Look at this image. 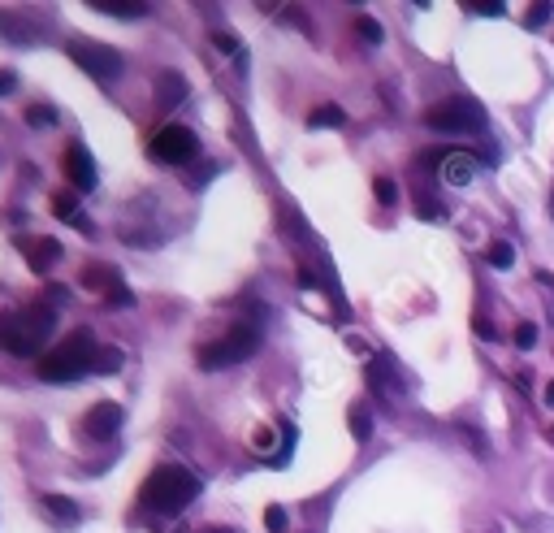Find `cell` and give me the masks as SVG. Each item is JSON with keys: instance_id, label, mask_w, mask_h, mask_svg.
<instances>
[{"instance_id": "24", "label": "cell", "mask_w": 554, "mask_h": 533, "mask_svg": "<svg viewBox=\"0 0 554 533\" xmlns=\"http://www.w3.org/2000/svg\"><path fill=\"white\" fill-rule=\"evenodd\" d=\"M373 195H377L381 204H394V195H399V191H394V178L377 174V178H373Z\"/></svg>"}, {"instance_id": "11", "label": "cell", "mask_w": 554, "mask_h": 533, "mask_svg": "<svg viewBox=\"0 0 554 533\" xmlns=\"http://www.w3.org/2000/svg\"><path fill=\"white\" fill-rule=\"evenodd\" d=\"M18 247L26 252V265L35 273H48L61 260V243L57 239H18Z\"/></svg>"}, {"instance_id": "26", "label": "cell", "mask_w": 554, "mask_h": 533, "mask_svg": "<svg viewBox=\"0 0 554 533\" xmlns=\"http://www.w3.org/2000/svg\"><path fill=\"white\" fill-rule=\"evenodd\" d=\"M355 35L368 39V44H381V26L373 18H355Z\"/></svg>"}, {"instance_id": "27", "label": "cell", "mask_w": 554, "mask_h": 533, "mask_svg": "<svg viewBox=\"0 0 554 533\" xmlns=\"http://www.w3.org/2000/svg\"><path fill=\"white\" fill-rule=\"evenodd\" d=\"M464 9L485 13V18H494V13H503V0H464Z\"/></svg>"}, {"instance_id": "38", "label": "cell", "mask_w": 554, "mask_h": 533, "mask_svg": "<svg viewBox=\"0 0 554 533\" xmlns=\"http://www.w3.org/2000/svg\"><path fill=\"white\" fill-rule=\"evenodd\" d=\"M550 213H554V200H550Z\"/></svg>"}, {"instance_id": "15", "label": "cell", "mask_w": 554, "mask_h": 533, "mask_svg": "<svg viewBox=\"0 0 554 533\" xmlns=\"http://www.w3.org/2000/svg\"><path fill=\"white\" fill-rule=\"evenodd\" d=\"M368 386H373L377 395H394V390H399L390 356H373V360H368Z\"/></svg>"}, {"instance_id": "7", "label": "cell", "mask_w": 554, "mask_h": 533, "mask_svg": "<svg viewBox=\"0 0 554 533\" xmlns=\"http://www.w3.org/2000/svg\"><path fill=\"white\" fill-rule=\"evenodd\" d=\"M65 52H70V61L78 65V70H87L91 78H100V83H109V78L122 74V52L109 48V44H96V39H70Z\"/></svg>"}, {"instance_id": "35", "label": "cell", "mask_w": 554, "mask_h": 533, "mask_svg": "<svg viewBox=\"0 0 554 533\" xmlns=\"http://www.w3.org/2000/svg\"><path fill=\"white\" fill-rule=\"evenodd\" d=\"M213 44H217L221 52H234V48H239V39H234V35H217V39H213Z\"/></svg>"}, {"instance_id": "28", "label": "cell", "mask_w": 554, "mask_h": 533, "mask_svg": "<svg viewBox=\"0 0 554 533\" xmlns=\"http://www.w3.org/2000/svg\"><path fill=\"white\" fill-rule=\"evenodd\" d=\"M537 291L546 295V308H550V321H554V273H537Z\"/></svg>"}, {"instance_id": "3", "label": "cell", "mask_w": 554, "mask_h": 533, "mask_svg": "<svg viewBox=\"0 0 554 533\" xmlns=\"http://www.w3.org/2000/svg\"><path fill=\"white\" fill-rule=\"evenodd\" d=\"M96 338L91 330H74L65 343H57L52 351L35 360V373L44 377V382H78L83 373H96Z\"/></svg>"}, {"instance_id": "5", "label": "cell", "mask_w": 554, "mask_h": 533, "mask_svg": "<svg viewBox=\"0 0 554 533\" xmlns=\"http://www.w3.org/2000/svg\"><path fill=\"white\" fill-rule=\"evenodd\" d=\"M425 126L429 130H442V135H477L485 130V113L477 100L468 96H451V100H438L425 109Z\"/></svg>"}, {"instance_id": "32", "label": "cell", "mask_w": 554, "mask_h": 533, "mask_svg": "<svg viewBox=\"0 0 554 533\" xmlns=\"http://www.w3.org/2000/svg\"><path fill=\"white\" fill-rule=\"evenodd\" d=\"M472 330H477V338H498V330L490 325V317H485V312H477V317H472Z\"/></svg>"}, {"instance_id": "34", "label": "cell", "mask_w": 554, "mask_h": 533, "mask_svg": "<svg viewBox=\"0 0 554 533\" xmlns=\"http://www.w3.org/2000/svg\"><path fill=\"white\" fill-rule=\"evenodd\" d=\"M13 87H18V74H13V70H0V96H9Z\"/></svg>"}, {"instance_id": "23", "label": "cell", "mask_w": 554, "mask_h": 533, "mask_svg": "<svg viewBox=\"0 0 554 533\" xmlns=\"http://www.w3.org/2000/svg\"><path fill=\"white\" fill-rule=\"evenodd\" d=\"M26 122H31V126H52V122H57V113H52L48 104H31V109H26Z\"/></svg>"}, {"instance_id": "30", "label": "cell", "mask_w": 554, "mask_h": 533, "mask_svg": "<svg viewBox=\"0 0 554 533\" xmlns=\"http://www.w3.org/2000/svg\"><path fill=\"white\" fill-rule=\"evenodd\" d=\"M265 525H269V533H286V512H282V507H265Z\"/></svg>"}, {"instance_id": "36", "label": "cell", "mask_w": 554, "mask_h": 533, "mask_svg": "<svg viewBox=\"0 0 554 533\" xmlns=\"http://www.w3.org/2000/svg\"><path fill=\"white\" fill-rule=\"evenodd\" d=\"M546 403H554V382H550V386H546Z\"/></svg>"}, {"instance_id": "22", "label": "cell", "mask_w": 554, "mask_h": 533, "mask_svg": "<svg viewBox=\"0 0 554 533\" xmlns=\"http://www.w3.org/2000/svg\"><path fill=\"white\" fill-rule=\"evenodd\" d=\"M126 364V351L122 347H100L96 351V373H117Z\"/></svg>"}, {"instance_id": "2", "label": "cell", "mask_w": 554, "mask_h": 533, "mask_svg": "<svg viewBox=\"0 0 554 533\" xmlns=\"http://www.w3.org/2000/svg\"><path fill=\"white\" fill-rule=\"evenodd\" d=\"M195 494H200V477L187 473L182 464H161V468H152L148 481L139 486V503L161 516H178L195 503Z\"/></svg>"}, {"instance_id": "10", "label": "cell", "mask_w": 554, "mask_h": 533, "mask_svg": "<svg viewBox=\"0 0 554 533\" xmlns=\"http://www.w3.org/2000/svg\"><path fill=\"white\" fill-rule=\"evenodd\" d=\"M477 174H481V161L472 152H464V148L446 152L438 161V178L446 182V187H468V182H477Z\"/></svg>"}, {"instance_id": "18", "label": "cell", "mask_w": 554, "mask_h": 533, "mask_svg": "<svg viewBox=\"0 0 554 533\" xmlns=\"http://www.w3.org/2000/svg\"><path fill=\"white\" fill-rule=\"evenodd\" d=\"M308 126L312 130H338V126H347V113H342L338 104H321V109L308 113Z\"/></svg>"}, {"instance_id": "17", "label": "cell", "mask_w": 554, "mask_h": 533, "mask_svg": "<svg viewBox=\"0 0 554 533\" xmlns=\"http://www.w3.org/2000/svg\"><path fill=\"white\" fill-rule=\"evenodd\" d=\"M78 282H83L87 291H113V286L122 282V278H117V273H113L109 265H87V269H83V278H78Z\"/></svg>"}, {"instance_id": "21", "label": "cell", "mask_w": 554, "mask_h": 533, "mask_svg": "<svg viewBox=\"0 0 554 533\" xmlns=\"http://www.w3.org/2000/svg\"><path fill=\"white\" fill-rule=\"evenodd\" d=\"M485 260H490L494 269H511L516 265V247H511L507 239H494L490 247H485Z\"/></svg>"}, {"instance_id": "19", "label": "cell", "mask_w": 554, "mask_h": 533, "mask_svg": "<svg viewBox=\"0 0 554 533\" xmlns=\"http://www.w3.org/2000/svg\"><path fill=\"white\" fill-rule=\"evenodd\" d=\"M347 421H351V438H355V442H368V438H373V412H368V403H351Z\"/></svg>"}, {"instance_id": "4", "label": "cell", "mask_w": 554, "mask_h": 533, "mask_svg": "<svg viewBox=\"0 0 554 533\" xmlns=\"http://www.w3.org/2000/svg\"><path fill=\"white\" fill-rule=\"evenodd\" d=\"M256 347H260V325L239 321L230 334H221L217 343H204L195 351V360H200V369H230V364H243Z\"/></svg>"}, {"instance_id": "1", "label": "cell", "mask_w": 554, "mask_h": 533, "mask_svg": "<svg viewBox=\"0 0 554 533\" xmlns=\"http://www.w3.org/2000/svg\"><path fill=\"white\" fill-rule=\"evenodd\" d=\"M52 330H57V308L52 304L0 312V351H9V356H44Z\"/></svg>"}, {"instance_id": "16", "label": "cell", "mask_w": 554, "mask_h": 533, "mask_svg": "<svg viewBox=\"0 0 554 533\" xmlns=\"http://www.w3.org/2000/svg\"><path fill=\"white\" fill-rule=\"evenodd\" d=\"M52 213H57L61 221H70V226H78L83 234H91V226L83 221V208H78V195H74V191H61V195H52Z\"/></svg>"}, {"instance_id": "20", "label": "cell", "mask_w": 554, "mask_h": 533, "mask_svg": "<svg viewBox=\"0 0 554 533\" xmlns=\"http://www.w3.org/2000/svg\"><path fill=\"white\" fill-rule=\"evenodd\" d=\"M100 13H113V18H143L148 13V5L143 0H96Z\"/></svg>"}, {"instance_id": "37", "label": "cell", "mask_w": 554, "mask_h": 533, "mask_svg": "<svg viewBox=\"0 0 554 533\" xmlns=\"http://www.w3.org/2000/svg\"><path fill=\"white\" fill-rule=\"evenodd\" d=\"M550 438H554V425H550Z\"/></svg>"}, {"instance_id": "6", "label": "cell", "mask_w": 554, "mask_h": 533, "mask_svg": "<svg viewBox=\"0 0 554 533\" xmlns=\"http://www.w3.org/2000/svg\"><path fill=\"white\" fill-rule=\"evenodd\" d=\"M148 156L156 165H191L200 156V139L187 126H161L148 143Z\"/></svg>"}, {"instance_id": "29", "label": "cell", "mask_w": 554, "mask_h": 533, "mask_svg": "<svg viewBox=\"0 0 554 533\" xmlns=\"http://www.w3.org/2000/svg\"><path fill=\"white\" fill-rule=\"evenodd\" d=\"M550 18H554V5H533L529 18H524V26H546Z\"/></svg>"}, {"instance_id": "12", "label": "cell", "mask_w": 554, "mask_h": 533, "mask_svg": "<svg viewBox=\"0 0 554 533\" xmlns=\"http://www.w3.org/2000/svg\"><path fill=\"white\" fill-rule=\"evenodd\" d=\"M182 96H187V78L174 74V70L156 74V109H174Z\"/></svg>"}, {"instance_id": "8", "label": "cell", "mask_w": 554, "mask_h": 533, "mask_svg": "<svg viewBox=\"0 0 554 533\" xmlns=\"http://www.w3.org/2000/svg\"><path fill=\"white\" fill-rule=\"evenodd\" d=\"M61 169H65V178L74 182V191H78V195L96 191V161H91V152L83 148V143H70V148H65Z\"/></svg>"}, {"instance_id": "9", "label": "cell", "mask_w": 554, "mask_h": 533, "mask_svg": "<svg viewBox=\"0 0 554 533\" xmlns=\"http://www.w3.org/2000/svg\"><path fill=\"white\" fill-rule=\"evenodd\" d=\"M122 421H126V412H122V403H91L87 408V416H83V434L87 438H96V442H104V438H113L117 429H122Z\"/></svg>"}, {"instance_id": "13", "label": "cell", "mask_w": 554, "mask_h": 533, "mask_svg": "<svg viewBox=\"0 0 554 533\" xmlns=\"http://www.w3.org/2000/svg\"><path fill=\"white\" fill-rule=\"evenodd\" d=\"M39 31L26 18H18V13H0V39H5V44H13V48H26L35 39Z\"/></svg>"}, {"instance_id": "14", "label": "cell", "mask_w": 554, "mask_h": 533, "mask_svg": "<svg viewBox=\"0 0 554 533\" xmlns=\"http://www.w3.org/2000/svg\"><path fill=\"white\" fill-rule=\"evenodd\" d=\"M39 512L48 520H57V525H74L78 520V503L65 499V494H39Z\"/></svg>"}, {"instance_id": "25", "label": "cell", "mask_w": 554, "mask_h": 533, "mask_svg": "<svg viewBox=\"0 0 554 533\" xmlns=\"http://www.w3.org/2000/svg\"><path fill=\"white\" fill-rule=\"evenodd\" d=\"M464 438L472 442V451H477L481 460H490V442H485V434H481L477 425H464Z\"/></svg>"}, {"instance_id": "33", "label": "cell", "mask_w": 554, "mask_h": 533, "mask_svg": "<svg viewBox=\"0 0 554 533\" xmlns=\"http://www.w3.org/2000/svg\"><path fill=\"white\" fill-rule=\"evenodd\" d=\"M130 299H135V295H130V291H126V286H122V282H117V286H113V291H109V304H113V308H126V304H130Z\"/></svg>"}, {"instance_id": "31", "label": "cell", "mask_w": 554, "mask_h": 533, "mask_svg": "<svg viewBox=\"0 0 554 533\" xmlns=\"http://www.w3.org/2000/svg\"><path fill=\"white\" fill-rule=\"evenodd\" d=\"M533 343H537V330H533V325H529V321L516 325V347H520V351H529Z\"/></svg>"}]
</instances>
